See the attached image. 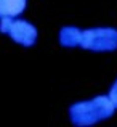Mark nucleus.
<instances>
[{
  "label": "nucleus",
  "mask_w": 117,
  "mask_h": 127,
  "mask_svg": "<svg viewBox=\"0 0 117 127\" xmlns=\"http://www.w3.org/2000/svg\"><path fill=\"white\" fill-rule=\"evenodd\" d=\"M116 113L117 108L112 105L109 96L103 93L71 103L68 108V118L74 127H95L109 121Z\"/></svg>",
  "instance_id": "f257e3e1"
},
{
  "label": "nucleus",
  "mask_w": 117,
  "mask_h": 127,
  "mask_svg": "<svg viewBox=\"0 0 117 127\" xmlns=\"http://www.w3.org/2000/svg\"><path fill=\"white\" fill-rule=\"evenodd\" d=\"M80 48L90 53L117 52V28L114 26H92L82 31Z\"/></svg>",
  "instance_id": "f03ea898"
},
{
  "label": "nucleus",
  "mask_w": 117,
  "mask_h": 127,
  "mask_svg": "<svg viewBox=\"0 0 117 127\" xmlns=\"http://www.w3.org/2000/svg\"><path fill=\"white\" fill-rule=\"evenodd\" d=\"M6 37L23 48H32L39 42V29L32 21L19 16V18L13 19Z\"/></svg>",
  "instance_id": "7ed1b4c3"
},
{
  "label": "nucleus",
  "mask_w": 117,
  "mask_h": 127,
  "mask_svg": "<svg viewBox=\"0 0 117 127\" xmlns=\"http://www.w3.org/2000/svg\"><path fill=\"white\" fill-rule=\"evenodd\" d=\"M82 28L74 24L61 26L58 31V43L61 48H80L82 43Z\"/></svg>",
  "instance_id": "20e7f679"
},
{
  "label": "nucleus",
  "mask_w": 117,
  "mask_h": 127,
  "mask_svg": "<svg viewBox=\"0 0 117 127\" xmlns=\"http://www.w3.org/2000/svg\"><path fill=\"white\" fill-rule=\"evenodd\" d=\"M27 3L29 0H0V18H19L27 10Z\"/></svg>",
  "instance_id": "39448f33"
},
{
  "label": "nucleus",
  "mask_w": 117,
  "mask_h": 127,
  "mask_svg": "<svg viewBox=\"0 0 117 127\" xmlns=\"http://www.w3.org/2000/svg\"><path fill=\"white\" fill-rule=\"evenodd\" d=\"M13 19H15V18H11V16H3V18H0V34H2V35L8 34Z\"/></svg>",
  "instance_id": "423d86ee"
},
{
  "label": "nucleus",
  "mask_w": 117,
  "mask_h": 127,
  "mask_svg": "<svg viewBox=\"0 0 117 127\" xmlns=\"http://www.w3.org/2000/svg\"><path fill=\"white\" fill-rule=\"evenodd\" d=\"M106 95L109 96V100L112 101V105L117 108V77L112 81V84L109 85V89H108V93Z\"/></svg>",
  "instance_id": "0eeeda50"
}]
</instances>
